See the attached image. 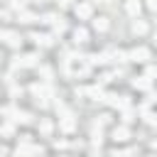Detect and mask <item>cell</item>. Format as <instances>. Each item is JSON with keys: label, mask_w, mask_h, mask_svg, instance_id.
Segmentation results:
<instances>
[{"label": "cell", "mask_w": 157, "mask_h": 157, "mask_svg": "<svg viewBox=\"0 0 157 157\" xmlns=\"http://www.w3.org/2000/svg\"><path fill=\"white\" fill-rule=\"evenodd\" d=\"M74 12H76L78 20H88V17L93 15V5H91V2H78V5L74 7Z\"/></svg>", "instance_id": "1"}, {"label": "cell", "mask_w": 157, "mask_h": 157, "mask_svg": "<svg viewBox=\"0 0 157 157\" xmlns=\"http://www.w3.org/2000/svg\"><path fill=\"white\" fill-rule=\"evenodd\" d=\"M130 59H132V61H140V64H145V61L150 59V49H147V47H135V49L130 52Z\"/></svg>", "instance_id": "2"}, {"label": "cell", "mask_w": 157, "mask_h": 157, "mask_svg": "<svg viewBox=\"0 0 157 157\" xmlns=\"http://www.w3.org/2000/svg\"><path fill=\"white\" fill-rule=\"evenodd\" d=\"M140 10H142V5H140L137 0H128V2H125V12H128L132 20H137V17H140Z\"/></svg>", "instance_id": "3"}, {"label": "cell", "mask_w": 157, "mask_h": 157, "mask_svg": "<svg viewBox=\"0 0 157 157\" xmlns=\"http://www.w3.org/2000/svg\"><path fill=\"white\" fill-rule=\"evenodd\" d=\"M128 137H130V130H128L125 125H120V128L113 130V140H115V142H125Z\"/></svg>", "instance_id": "4"}, {"label": "cell", "mask_w": 157, "mask_h": 157, "mask_svg": "<svg viewBox=\"0 0 157 157\" xmlns=\"http://www.w3.org/2000/svg\"><path fill=\"white\" fill-rule=\"evenodd\" d=\"M130 29H132V34H137V37H142V34H145V32H147V22H145V20H140V17H137V20H135V22H132V27H130Z\"/></svg>", "instance_id": "5"}, {"label": "cell", "mask_w": 157, "mask_h": 157, "mask_svg": "<svg viewBox=\"0 0 157 157\" xmlns=\"http://www.w3.org/2000/svg\"><path fill=\"white\" fill-rule=\"evenodd\" d=\"M108 27H110L108 17H96V20H93V29H96V32H108Z\"/></svg>", "instance_id": "6"}, {"label": "cell", "mask_w": 157, "mask_h": 157, "mask_svg": "<svg viewBox=\"0 0 157 157\" xmlns=\"http://www.w3.org/2000/svg\"><path fill=\"white\" fill-rule=\"evenodd\" d=\"M74 42H78V44L88 42V29H86V27H76V29H74Z\"/></svg>", "instance_id": "7"}, {"label": "cell", "mask_w": 157, "mask_h": 157, "mask_svg": "<svg viewBox=\"0 0 157 157\" xmlns=\"http://www.w3.org/2000/svg\"><path fill=\"white\" fill-rule=\"evenodd\" d=\"M132 86H135V88H142V91H147V88L152 86V81H150V78H145V76H140V78H135V81H132Z\"/></svg>", "instance_id": "8"}, {"label": "cell", "mask_w": 157, "mask_h": 157, "mask_svg": "<svg viewBox=\"0 0 157 157\" xmlns=\"http://www.w3.org/2000/svg\"><path fill=\"white\" fill-rule=\"evenodd\" d=\"M59 125H61V130H66V132H69V130H74V120H71V115L66 113V115L61 118V123H59Z\"/></svg>", "instance_id": "9"}, {"label": "cell", "mask_w": 157, "mask_h": 157, "mask_svg": "<svg viewBox=\"0 0 157 157\" xmlns=\"http://www.w3.org/2000/svg\"><path fill=\"white\" fill-rule=\"evenodd\" d=\"M145 78H150V81H152V78H157V66L147 64V66H145Z\"/></svg>", "instance_id": "10"}, {"label": "cell", "mask_w": 157, "mask_h": 157, "mask_svg": "<svg viewBox=\"0 0 157 157\" xmlns=\"http://www.w3.org/2000/svg\"><path fill=\"white\" fill-rule=\"evenodd\" d=\"M34 64H37V54H27L22 59V66H34Z\"/></svg>", "instance_id": "11"}, {"label": "cell", "mask_w": 157, "mask_h": 157, "mask_svg": "<svg viewBox=\"0 0 157 157\" xmlns=\"http://www.w3.org/2000/svg\"><path fill=\"white\" fill-rule=\"evenodd\" d=\"M39 130H42L44 135H49V132H52V120H42V123H39Z\"/></svg>", "instance_id": "12"}, {"label": "cell", "mask_w": 157, "mask_h": 157, "mask_svg": "<svg viewBox=\"0 0 157 157\" xmlns=\"http://www.w3.org/2000/svg\"><path fill=\"white\" fill-rule=\"evenodd\" d=\"M147 7H150L152 12H157V0H147Z\"/></svg>", "instance_id": "13"}, {"label": "cell", "mask_w": 157, "mask_h": 157, "mask_svg": "<svg viewBox=\"0 0 157 157\" xmlns=\"http://www.w3.org/2000/svg\"><path fill=\"white\" fill-rule=\"evenodd\" d=\"M152 150H155V152H157V140H155V142H152Z\"/></svg>", "instance_id": "14"}]
</instances>
